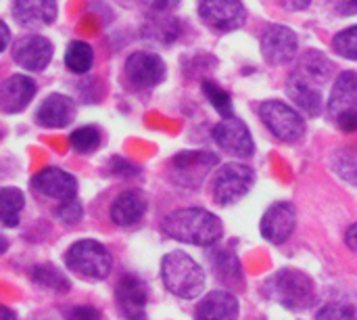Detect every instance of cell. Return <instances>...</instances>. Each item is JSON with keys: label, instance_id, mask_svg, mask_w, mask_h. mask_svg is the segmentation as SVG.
<instances>
[{"label": "cell", "instance_id": "19", "mask_svg": "<svg viewBox=\"0 0 357 320\" xmlns=\"http://www.w3.org/2000/svg\"><path fill=\"white\" fill-rule=\"evenodd\" d=\"M75 117V105L65 94H50L42 101L36 113V122L46 128H65Z\"/></svg>", "mask_w": 357, "mask_h": 320}, {"label": "cell", "instance_id": "20", "mask_svg": "<svg viewBox=\"0 0 357 320\" xmlns=\"http://www.w3.org/2000/svg\"><path fill=\"white\" fill-rule=\"evenodd\" d=\"M238 300L230 291H211L197 306V320H236Z\"/></svg>", "mask_w": 357, "mask_h": 320}, {"label": "cell", "instance_id": "11", "mask_svg": "<svg viewBox=\"0 0 357 320\" xmlns=\"http://www.w3.org/2000/svg\"><path fill=\"white\" fill-rule=\"evenodd\" d=\"M261 54L272 65L291 63L297 54L299 42L291 27L287 25H272L261 34Z\"/></svg>", "mask_w": 357, "mask_h": 320}, {"label": "cell", "instance_id": "2", "mask_svg": "<svg viewBox=\"0 0 357 320\" xmlns=\"http://www.w3.org/2000/svg\"><path fill=\"white\" fill-rule=\"evenodd\" d=\"M161 279L167 291L182 300L199 298L205 289L203 268L184 252H172L163 258Z\"/></svg>", "mask_w": 357, "mask_h": 320}, {"label": "cell", "instance_id": "23", "mask_svg": "<svg viewBox=\"0 0 357 320\" xmlns=\"http://www.w3.org/2000/svg\"><path fill=\"white\" fill-rule=\"evenodd\" d=\"M287 92L289 96L295 101V105L299 109H303L307 115H318L322 109V88L301 80L299 75H291L289 84H287Z\"/></svg>", "mask_w": 357, "mask_h": 320}, {"label": "cell", "instance_id": "7", "mask_svg": "<svg viewBox=\"0 0 357 320\" xmlns=\"http://www.w3.org/2000/svg\"><path fill=\"white\" fill-rule=\"evenodd\" d=\"M253 170L245 163H224L218 170L213 182V201L218 205H230L245 197L253 187Z\"/></svg>", "mask_w": 357, "mask_h": 320}, {"label": "cell", "instance_id": "27", "mask_svg": "<svg viewBox=\"0 0 357 320\" xmlns=\"http://www.w3.org/2000/svg\"><path fill=\"white\" fill-rule=\"evenodd\" d=\"M69 143L77 153H92L100 143V134L94 126H84L71 132Z\"/></svg>", "mask_w": 357, "mask_h": 320}, {"label": "cell", "instance_id": "28", "mask_svg": "<svg viewBox=\"0 0 357 320\" xmlns=\"http://www.w3.org/2000/svg\"><path fill=\"white\" fill-rule=\"evenodd\" d=\"M203 90H205V96L209 99V103L218 109V113L224 115V119L232 117V101L224 88H220L213 82H203Z\"/></svg>", "mask_w": 357, "mask_h": 320}, {"label": "cell", "instance_id": "12", "mask_svg": "<svg viewBox=\"0 0 357 320\" xmlns=\"http://www.w3.org/2000/svg\"><path fill=\"white\" fill-rule=\"evenodd\" d=\"M31 189L46 197V199H54V201H71L75 199L77 193V182L71 174H67L65 170L59 168H44L40 170L33 178H31Z\"/></svg>", "mask_w": 357, "mask_h": 320}, {"label": "cell", "instance_id": "16", "mask_svg": "<svg viewBox=\"0 0 357 320\" xmlns=\"http://www.w3.org/2000/svg\"><path fill=\"white\" fill-rule=\"evenodd\" d=\"M117 306L128 320H146V289L136 277H121L115 291Z\"/></svg>", "mask_w": 357, "mask_h": 320}, {"label": "cell", "instance_id": "37", "mask_svg": "<svg viewBox=\"0 0 357 320\" xmlns=\"http://www.w3.org/2000/svg\"><path fill=\"white\" fill-rule=\"evenodd\" d=\"M0 320H17V319L13 317V312H10L8 308H2V310H0Z\"/></svg>", "mask_w": 357, "mask_h": 320}, {"label": "cell", "instance_id": "25", "mask_svg": "<svg viewBox=\"0 0 357 320\" xmlns=\"http://www.w3.org/2000/svg\"><path fill=\"white\" fill-rule=\"evenodd\" d=\"M92 61H94V52H92V46H90L88 42L73 40V42L67 46L65 65H67L73 73H86V71L92 67Z\"/></svg>", "mask_w": 357, "mask_h": 320}, {"label": "cell", "instance_id": "21", "mask_svg": "<svg viewBox=\"0 0 357 320\" xmlns=\"http://www.w3.org/2000/svg\"><path fill=\"white\" fill-rule=\"evenodd\" d=\"M146 212V197L142 191H126L111 203V220L117 226H132L142 220Z\"/></svg>", "mask_w": 357, "mask_h": 320}, {"label": "cell", "instance_id": "13", "mask_svg": "<svg viewBox=\"0 0 357 320\" xmlns=\"http://www.w3.org/2000/svg\"><path fill=\"white\" fill-rule=\"evenodd\" d=\"M213 138L224 151H228L236 157H249L255 151V145H253V138H251L247 124L234 115L222 119L213 128Z\"/></svg>", "mask_w": 357, "mask_h": 320}, {"label": "cell", "instance_id": "8", "mask_svg": "<svg viewBox=\"0 0 357 320\" xmlns=\"http://www.w3.org/2000/svg\"><path fill=\"white\" fill-rule=\"evenodd\" d=\"M215 163H218V157L213 153L186 151L172 159V178L180 187L197 189Z\"/></svg>", "mask_w": 357, "mask_h": 320}, {"label": "cell", "instance_id": "34", "mask_svg": "<svg viewBox=\"0 0 357 320\" xmlns=\"http://www.w3.org/2000/svg\"><path fill=\"white\" fill-rule=\"evenodd\" d=\"M146 8L151 10H157V13H167L172 10L174 6H178L180 0H140Z\"/></svg>", "mask_w": 357, "mask_h": 320}, {"label": "cell", "instance_id": "3", "mask_svg": "<svg viewBox=\"0 0 357 320\" xmlns=\"http://www.w3.org/2000/svg\"><path fill=\"white\" fill-rule=\"evenodd\" d=\"M266 289L272 300H276L289 310H307L316 302V291L310 277L293 268L276 272L268 281Z\"/></svg>", "mask_w": 357, "mask_h": 320}, {"label": "cell", "instance_id": "38", "mask_svg": "<svg viewBox=\"0 0 357 320\" xmlns=\"http://www.w3.org/2000/svg\"><path fill=\"white\" fill-rule=\"evenodd\" d=\"M345 4H347L351 10H357V0H345Z\"/></svg>", "mask_w": 357, "mask_h": 320}, {"label": "cell", "instance_id": "24", "mask_svg": "<svg viewBox=\"0 0 357 320\" xmlns=\"http://www.w3.org/2000/svg\"><path fill=\"white\" fill-rule=\"evenodd\" d=\"M23 193L13 187H4L0 191V220L6 228H13L19 224V214L23 210Z\"/></svg>", "mask_w": 357, "mask_h": 320}, {"label": "cell", "instance_id": "4", "mask_svg": "<svg viewBox=\"0 0 357 320\" xmlns=\"http://www.w3.org/2000/svg\"><path fill=\"white\" fill-rule=\"evenodd\" d=\"M65 262L71 272L90 281H102L111 272V254L105 245L92 239L73 243L65 254Z\"/></svg>", "mask_w": 357, "mask_h": 320}, {"label": "cell", "instance_id": "33", "mask_svg": "<svg viewBox=\"0 0 357 320\" xmlns=\"http://www.w3.org/2000/svg\"><path fill=\"white\" fill-rule=\"evenodd\" d=\"M65 317L67 320H100V312L90 306H77V308L69 310Z\"/></svg>", "mask_w": 357, "mask_h": 320}, {"label": "cell", "instance_id": "32", "mask_svg": "<svg viewBox=\"0 0 357 320\" xmlns=\"http://www.w3.org/2000/svg\"><path fill=\"white\" fill-rule=\"evenodd\" d=\"M82 203L77 199H71V201H65L56 208V218L63 222V224H75L82 220Z\"/></svg>", "mask_w": 357, "mask_h": 320}, {"label": "cell", "instance_id": "14", "mask_svg": "<svg viewBox=\"0 0 357 320\" xmlns=\"http://www.w3.org/2000/svg\"><path fill=\"white\" fill-rule=\"evenodd\" d=\"M297 224V210L289 201H278L268 208V212L261 218V237L274 245L284 243Z\"/></svg>", "mask_w": 357, "mask_h": 320}, {"label": "cell", "instance_id": "5", "mask_svg": "<svg viewBox=\"0 0 357 320\" xmlns=\"http://www.w3.org/2000/svg\"><path fill=\"white\" fill-rule=\"evenodd\" d=\"M328 113L343 132L357 130V71H343L331 92Z\"/></svg>", "mask_w": 357, "mask_h": 320}, {"label": "cell", "instance_id": "1", "mask_svg": "<svg viewBox=\"0 0 357 320\" xmlns=\"http://www.w3.org/2000/svg\"><path fill=\"white\" fill-rule=\"evenodd\" d=\"M163 233L180 243H192L201 247L215 245L222 239L224 226L218 216L201 208L176 210L163 218Z\"/></svg>", "mask_w": 357, "mask_h": 320}, {"label": "cell", "instance_id": "30", "mask_svg": "<svg viewBox=\"0 0 357 320\" xmlns=\"http://www.w3.org/2000/svg\"><path fill=\"white\" fill-rule=\"evenodd\" d=\"M335 50L345 59H357V25L339 31L333 40Z\"/></svg>", "mask_w": 357, "mask_h": 320}, {"label": "cell", "instance_id": "31", "mask_svg": "<svg viewBox=\"0 0 357 320\" xmlns=\"http://www.w3.org/2000/svg\"><path fill=\"white\" fill-rule=\"evenodd\" d=\"M316 320H357V310L347 304H328L318 312Z\"/></svg>", "mask_w": 357, "mask_h": 320}, {"label": "cell", "instance_id": "18", "mask_svg": "<svg viewBox=\"0 0 357 320\" xmlns=\"http://www.w3.org/2000/svg\"><path fill=\"white\" fill-rule=\"evenodd\" d=\"M13 17L25 27H44L56 19L54 0H13Z\"/></svg>", "mask_w": 357, "mask_h": 320}, {"label": "cell", "instance_id": "6", "mask_svg": "<svg viewBox=\"0 0 357 320\" xmlns=\"http://www.w3.org/2000/svg\"><path fill=\"white\" fill-rule=\"evenodd\" d=\"M259 115H261L264 124L268 126V130L276 138H280L284 143H295L305 132L303 117L282 101H266V103H261Z\"/></svg>", "mask_w": 357, "mask_h": 320}, {"label": "cell", "instance_id": "35", "mask_svg": "<svg viewBox=\"0 0 357 320\" xmlns=\"http://www.w3.org/2000/svg\"><path fill=\"white\" fill-rule=\"evenodd\" d=\"M345 243H347L354 252H357V224H354V226H349V228H347Z\"/></svg>", "mask_w": 357, "mask_h": 320}, {"label": "cell", "instance_id": "15", "mask_svg": "<svg viewBox=\"0 0 357 320\" xmlns=\"http://www.w3.org/2000/svg\"><path fill=\"white\" fill-rule=\"evenodd\" d=\"M13 59L27 71H42L52 59V44L44 36H23L13 46Z\"/></svg>", "mask_w": 357, "mask_h": 320}, {"label": "cell", "instance_id": "9", "mask_svg": "<svg viewBox=\"0 0 357 320\" xmlns=\"http://www.w3.org/2000/svg\"><path fill=\"white\" fill-rule=\"evenodd\" d=\"M199 17L215 31H232L245 23L247 13L241 0H201Z\"/></svg>", "mask_w": 357, "mask_h": 320}, {"label": "cell", "instance_id": "22", "mask_svg": "<svg viewBox=\"0 0 357 320\" xmlns=\"http://www.w3.org/2000/svg\"><path fill=\"white\" fill-rule=\"evenodd\" d=\"M295 75H299L301 80L322 88L333 75V63L322 52L310 50V52H305L301 57V61H299V65L295 69Z\"/></svg>", "mask_w": 357, "mask_h": 320}, {"label": "cell", "instance_id": "26", "mask_svg": "<svg viewBox=\"0 0 357 320\" xmlns=\"http://www.w3.org/2000/svg\"><path fill=\"white\" fill-rule=\"evenodd\" d=\"M211 264H213V272L224 279V283H234L241 281V266L238 260L232 252L228 249H215L211 256Z\"/></svg>", "mask_w": 357, "mask_h": 320}, {"label": "cell", "instance_id": "10", "mask_svg": "<svg viewBox=\"0 0 357 320\" xmlns=\"http://www.w3.org/2000/svg\"><path fill=\"white\" fill-rule=\"evenodd\" d=\"M126 78L134 88H155L165 78V63L153 52H134L126 61Z\"/></svg>", "mask_w": 357, "mask_h": 320}, {"label": "cell", "instance_id": "36", "mask_svg": "<svg viewBox=\"0 0 357 320\" xmlns=\"http://www.w3.org/2000/svg\"><path fill=\"white\" fill-rule=\"evenodd\" d=\"M0 31H2V46H0V48L4 50V48L8 46V27H6V23L0 25Z\"/></svg>", "mask_w": 357, "mask_h": 320}, {"label": "cell", "instance_id": "29", "mask_svg": "<svg viewBox=\"0 0 357 320\" xmlns=\"http://www.w3.org/2000/svg\"><path fill=\"white\" fill-rule=\"evenodd\" d=\"M31 277L36 279V283L44 285V287H50V289H56V291H67L69 289V283L67 279L52 266H38Z\"/></svg>", "mask_w": 357, "mask_h": 320}, {"label": "cell", "instance_id": "17", "mask_svg": "<svg viewBox=\"0 0 357 320\" xmlns=\"http://www.w3.org/2000/svg\"><path fill=\"white\" fill-rule=\"evenodd\" d=\"M36 94V82L27 75H10L0 88V109L4 113L23 111Z\"/></svg>", "mask_w": 357, "mask_h": 320}]
</instances>
